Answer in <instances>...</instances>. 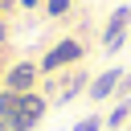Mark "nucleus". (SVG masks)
Here are the masks:
<instances>
[{
	"mask_svg": "<svg viewBox=\"0 0 131 131\" xmlns=\"http://www.w3.org/2000/svg\"><path fill=\"white\" fill-rule=\"evenodd\" d=\"M45 111H49V98H45L41 90L20 94V102H16V131H33V127L45 119Z\"/></svg>",
	"mask_w": 131,
	"mask_h": 131,
	"instance_id": "2",
	"label": "nucleus"
},
{
	"mask_svg": "<svg viewBox=\"0 0 131 131\" xmlns=\"http://www.w3.org/2000/svg\"><path fill=\"white\" fill-rule=\"evenodd\" d=\"M37 82H41L37 61H16V66H8V74H4V90H16V94L37 90Z\"/></svg>",
	"mask_w": 131,
	"mask_h": 131,
	"instance_id": "4",
	"label": "nucleus"
},
{
	"mask_svg": "<svg viewBox=\"0 0 131 131\" xmlns=\"http://www.w3.org/2000/svg\"><path fill=\"white\" fill-rule=\"evenodd\" d=\"M127 119H131V98H115V106H111V115L102 123H106V131H119Z\"/></svg>",
	"mask_w": 131,
	"mask_h": 131,
	"instance_id": "7",
	"label": "nucleus"
},
{
	"mask_svg": "<svg viewBox=\"0 0 131 131\" xmlns=\"http://www.w3.org/2000/svg\"><path fill=\"white\" fill-rule=\"evenodd\" d=\"M102 127H106V123H102L98 115H86V119H78V123H74V131H102Z\"/></svg>",
	"mask_w": 131,
	"mask_h": 131,
	"instance_id": "9",
	"label": "nucleus"
},
{
	"mask_svg": "<svg viewBox=\"0 0 131 131\" xmlns=\"http://www.w3.org/2000/svg\"><path fill=\"white\" fill-rule=\"evenodd\" d=\"M82 90H90V78H86V70H82V66H74V70H70V78H66V86H61V94L53 98V106H66V102H74Z\"/></svg>",
	"mask_w": 131,
	"mask_h": 131,
	"instance_id": "6",
	"label": "nucleus"
},
{
	"mask_svg": "<svg viewBox=\"0 0 131 131\" xmlns=\"http://www.w3.org/2000/svg\"><path fill=\"white\" fill-rule=\"evenodd\" d=\"M82 57H86V41H78V37H61V41H53V45L41 53L37 70H41V78H53L57 70H74V66H82Z\"/></svg>",
	"mask_w": 131,
	"mask_h": 131,
	"instance_id": "1",
	"label": "nucleus"
},
{
	"mask_svg": "<svg viewBox=\"0 0 131 131\" xmlns=\"http://www.w3.org/2000/svg\"><path fill=\"white\" fill-rule=\"evenodd\" d=\"M70 8H74V0H45V4H41V12H45L49 20H61V16H70Z\"/></svg>",
	"mask_w": 131,
	"mask_h": 131,
	"instance_id": "8",
	"label": "nucleus"
},
{
	"mask_svg": "<svg viewBox=\"0 0 131 131\" xmlns=\"http://www.w3.org/2000/svg\"><path fill=\"white\" fill-rule=\"evenodd\" d=\"M4 37H8V29H4V20H0V41H4Z\"/></svg>",
	"mask_w": 131,
	"mask_h": 131,
	"instance_id": "11",
	"label": "nucleus"
},
{
	"mask_svg": "<svg viewBox=\"0 0 131 131\" xmlns=\"http://www.w3.org/2000/svg\"><path fill=\"white\" fill-rule=\"evenodd\" d=\"M119 82H123V70H119V66H111V70H102L98 78H90L86 98H90V102H106V98H115V94H119Z\"/></svg>",
	"mask_w": 131,
	"mask_h": 131,
	"instance_id": "5",
	"label": "nucleus"
},
{
	"mask_svg": "<svg viewBox=\"0 0 131 131\" xmlns=\"http://www.w3.org/2000/svg\"><path fill=\"white\" fill-rule=\"evenodd\" d=\"M41 4H45V0H16V8H20V12H37Z\"/></svg>",
	"mask_w": 131,
	"mask_h": 131,
	"instance_id": "10",
	"label": "nucleus"
},
{
	"mask_svg": "<svg viewBox=\"0 0 131 131\" xmlns=\"http://www.w3.org/2000/svg\"><path fill=\"white\" fill-rule=\"evenodd\" d=\"M127 29H131V4H119V8L111 12L106 29H102V49H106V53H119L123 41H127Z\"/></svg>",
	"mask_w": 131,
	"mask_h": 131,
	"instance_id": "3",
	"label": "nucleus"
}]
</instances>
